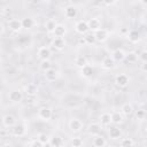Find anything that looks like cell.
Segmentation results:
<instances>
[{
  "mask_svg": "<svg viewBox=\"0 0 147 147\" xmlns=\"http://www.w3.org/2000/svg\"><path fill=\"white\" fill-rule=\"evenodd\" d=\"M146 131H147V126H146Z\"/></svg>",
  "mask_w": 147,
  "mask_h": 147,
  "instance_id": "obj_47",
  "label": "cell"
},
{
  "mask_svg": "<svg viewBox=\"0 0 147 147\" xmlns=\"http://www.w3.org/2000/svg\"><path fill=\"white\" fill-rule=\"evenodd\" d=\"M70 145L72 146V147H80V146H83V140L80 139V138H72L71 139V141H70Z\"/></svg>",
  "mask_w": 147,
  "mask_h": 147,
  "instance_id": "obj_35",
  "label": "cell"
},
{
  "mask_svg": "<svg viewBox=\"0 0 147 147\" xmlns=\"http://www.w3.org/2000/svg\"><path fill=\"white\" fill-rule=\"evenodd\" d=\"M125 60L129 62V63H134L137 60H138V54L134 53V52H129L125 56Z\"/></svg>",
  "mask_w": 147,
  "mask_h": 147,
  "instance_id": "obj_31",
  "label": "cell"
},
{
  "mask_svg": "<svg viewBox=\"0 0 147 147\" xmlns=\"http://www.w3.org/2000/svg\"><path fill=\"white\" fill-rule=\"evenodd\" d=\"M121 32H122V33H123V34H124V33H129V30H127V29H125V28H124V29H122V30H121Z\"/></svg>",
  "mask_w": 147,
  "mask_h": 147,
  "instance_id": "obj_45",
  "label": "cell"
},
{
  "mask_svg": "<svg viewBox=\"0 0 147 147\" xmlns=\"http://www.w3.org/2000/svg\"><path fill=\"white\" fill-rule=\"evenodd\" d=\"M87 132L91 134V136H96V134H100L101 132V125L98 124V123H91L88 126H87Z\"/></svg>",
  "mask_w": 147,
  "mask_h": 147,
  "instance_id": "obj_17",
  "label": "cell"
},
{
  "mask_svg": "<svg viewBox=\"0 0 147 147\" xmlns=\"http://www.w3.org/2000/svg\"><path fill=\"white\" fill-rule=\"evenodd\" d=\"M115 83H116V85L119 86V87H126V86L129 85V83H130V78H129V76L125 75V74H119V75L116 76Z\"/></svg>",
  "mask_w": 147,
  "mask_h": 147,
  "instance_id": "obj_5",
  "label": "cell"
},
{
  "mask_svg": "<svg viewBox=\"0 0 147 147\" xmlns=\"http://www.w3.org/2000/svg\"><path fill=\"white\" fill-rule=\"evenodd\" d=\"M125 56H126V53H124V51H122L119 48L115 49L111 53V57H113V60L115 62H122V61H124L125 60Z\"/></svg>",
  "mask_w": 147,
  "mask_h": 147,
  "instance_id": "obj_13",
  "label": "cell"
},
{
  "mask_svg": "<svg viewBox=\"0 0 147 147\" xmlns=\"http://www.w3.org/2000/svg\"><path fill=\"white\" fill-rule=\"evenodd\" d=\"M100 122H101V125H103V126L110 125V123H113V122H111V114H109V113H103V114H101V116H100Z\"/></svg>",
  "mask_w": 147,
  "mask_h": 147,
  "instance_id": "obj_24",
  "label": "cell"
},
{
  "mask_svg": "<svg viewBox=\"0 0 147 147\" xmlns=\"http://www.w3.org/2000/svg\"><path fill=\"white\" fill-rule=\"evenodd\" d=\"M102 2L106 5V6H113L117 2V0H102Z\"/></svg>",
  "mask_w": 147,
  "mask_h": 147,
  "instance_id": "obj_40",
  "label": "cell"
},
{
  "mask_svg": "<svg viewBox=\"0 0 147 147\" xmlns=\"http://www.w3.org/2000/svg\"><path fill=\"white\" fill-rule=\"evenodd\" d=\"M123 114H122V111L119 113V111H113L111 113V122L114 123V124H116V125H118V124H122L123 123Z\"/></svg>",
  "mask_w": 147,
  "mask_h": 147,
  "instance_id": "obj_22",
  "label": "cell"
},
{
  "mask_svg": "<svg viewBox=\"0 0 147 147\" xmlns=\"http://www.w3.org/2000/svg\"><path fill=\"white\" fill-rule=\"evenodd\" d=\"M56 25H57V23H56V21H55V20H53V18L47 20V21H46V23H45V28H46L47 32H49V33H53V31L55 30Z\"/></svg>",
  "mask_w": 147,
  "mask_h": 147,
  "instance_id": "obj_25",
  "label": "cell"
},
{
  "mask_svg": "<svg viewBox=\"0 0 147 147\" xmlns=\"http://www.w3.org/2000/svg\"><path fill=\"white\" fill-rule=\"evenodd\" d=\"M25 92H26L28 95H31V96L34 95L37 93V86H36V84H33V83L28 84L26 87H25Z\"/></svg>",
  "mask_w": 147,
  "mask_h": 147,
  "instance_id": "obj_30",
  "label": "cell"
},
{
  "mask_svg": "<svg viewBox=\"0 0 147 147\" xmlns=\"http://www.w3.org/2000/svg\"><path fill=\"white\" fill-rule=\"evenodd\" d=\"M140 69H141V71L147 72V62H142V64L140 65Z\"/></svg>",
  "mask_w": 147,
  "mask_h": 147,
  "instance_id": "obj_41",
  "label": "cell"
},
{
  "mask_svg": "<svg viewBox=\"0 0 147 147\" xmlns=\"http://www.w3.org/2000/svg\"><path fill=\"white\" fill-rule=\"evenodd\" d=\"M85 39H86V42L87 44H93L94 41H96L95 39V34L94 33H85Z\"/></svg>",
  "mask_w": 147,
  "mask_h": 147,
  "instance_id": "obj_36",
  "label": "cell"
},
{
  "mask_svg": "<svg viewBox=\"0 0 147 147\" xmlns=\"http://www.w3.org/2000/svg\"><path fill=\"white\" fill-rule=\"evenodd\" d=\"M121 111H122V114H123L124 116L129 117V116H131V115L133 114L134 109H133V106H132L131 103L126 102V103H124V105L121 107Z\"/></svg>",
  "mask_w": 147,
  "mask_h": 147,
  "instance_id": "obj_20",
  "label": "cell"
},
{
  "mask_svg": "<svg viewBox=\"0 0 147 147\" xmlns=\"http://www.w3.org/2000/svg\"><path fill=\"white\" fill-rule=\"evenodd\" d=\"M93 67L91 65V64H86V65H84L83 68H80V75L84 77V78H88V77H91L92 75H93Z\"/></svg>",
  "mask_w": 147,
  "mask_h": 147,
  "instance_id": "obj_19",
  "label": "cell"
},
{
  "mask_svg": "<svg viewBox=\"0 0 147 147\" xmlns=\"http://www.w3.org/2000/svg\"><path fill=\"white\" fill-rule=\"evenodd\" d=\"M121 146H133L136 145V141L132 139V138H123L119 142Z\"/></svg>",
  "mask_w": 147,
  "mask_h": 147,
  "instance_id": "obj_33",
  "label": "cell"
},
{
  "mask_svg": "<svg viewBox=\"0 0 147 147\" xmlns=\"http://www.w3.org/2000/svg\"><path fill=\"white\" fill-rule=\"evenodd\" d=\"M38 116L40 119L45 121V122H48L51 121L52 116H53V113H52V109L48 108V107H41L39 110H38Z\"/></svg>",
  "mask_w": 147,
  "mask_h": 147,
  "instance_id": "obj_1",
  "label": "cell"
},
{
  "mask_svg": "<svg viewBox=\"0 0 147 147\" xmlns=\"http://www.w3.org/2000/svg\"><path fill=\"white\" fill-rule=\"evenodd\" d=\"M69 129L72 132H80L83 130V123L78 118H71L69 122Z\"/></svg>",
  "mask_w": 147,
  "mask_h": 147,
  "instance_id": "obj_7",
  "label": "cell"
},
{
  "mask_svg": "<svg viewBox=\"0 0 147 147\" xmlns=\"http://www.w3.org/2000/svg\"><path fill=\"white\" fill-rule=\"evenodd\" d=\"M127 38H129V40H130L131 42H138L139 39H140V34H139L138 31L132 30V31H129V33H127Z\"/></svg>",
  "mask_w": 147,
  "mask_h": 147,
  "instance_id": "obj_26",
  "label": "cell"
},
{
  "mask_svg": "<svg viewBox=\"0 0 147 147\" xmlns=\"http://www.w3.org/2000/svg\"><path fill=\"white\" fill-rule=\"evenodd\" d=\"M30 3H32V5H38V3H40L41 2V0H28Z\"/></svg>",
  "mask_w": 147,
  "mask_h": 147,
  "instance_id": "obj_42",
  "label": "cell"
},
{
  "mask_svg": "<svg viewBox=\"0 0 147 147\" xmlns=\"http://www.w3.org/2000/svg\"><path fill=\"white\" fill-rule=\"evenodd\" d=\"M145 117H146V111L144 110V109H138L137 111H136V118L137 119H145Z\"/></svg>",
  "mask_w": 147,
  "mask_h": 147,
  "instance_id": "obj_37",
  "label": "cell"
},
{
  "mask_svg": "<svg viewBox=\"0 0 147 147\" xmlns=\"http://www.w3.org/2000/svg\"><path fill=\"white\" fill-rule=\"evenodd\" d=\"M93 145H94L95 147H103V146L107 145V140H106V138H105L103 136L96 134V136H94V138H93Z\"/></svg>",
  "mask_w": 147,
  "mask_h": 147,
  "instance_id": "obj_21",
  "label": "cell"
},
{
  "mask_svg": "<svg viewBox=\"0 0 147 147\" xmlns=\"http://www.w3.org/2000/svg\"><path fill=\"white\" fill-rule=\"evenodd\" d=\"M51 55H52V52H51L49 47H47V46H42V47H40V48L38 49V57H39L41 61H44V60H49Z\"/></svg>",
  "mask_w": 147,
  "mask_h": 147,
  "instance_id": "obj_9",
  "label": "cell"
},
{
  "mask_svg": "<svg viewBox=\"0 0 147 147\" xmlns=\"http://www.w3.org/2000/svg\"><path fill=\"white\" fill-rule=\"evenodd\" d=\"M77 15H78V10H77L76 7H74V6H68V7L64 8V16H65L67 18H70V20H71V18H76Z\"/></svg>",
  "mask_w": 147,
  "mask_h": 147,
  "instance_id": "obj_14",
  "label": "cell"
},
{
  "mask_svg": "<svg viewBox=\"0 0 147 147\" xmlns=\"http://www.w3.org/2000/svg\"><path fill=\"white\" fill-rule=\"evenodd\" d=\"M139 1H140V3H142V5L147 6V0H139Z\"/></svg>",
  "mask_w": 147,
  "mask_h": 147,
  "instance_id": "obj_46",
  "label": "cell"
},
{
  "mask_svg": "<svg viewBox=\"0 0 147 147\" xmlns=\"http://www.w3.org/2000/svg\"><path fill=\"white\" fill-rule=\"evenodd\" d=\"M52 46L56 49V51H62L65 46V41L63 38H60V37H55L52 41Z\"/></svg>",
  "mask_w": 147,
  "mask_h": 147,
  "instance_id": "obj_16",
  "label": "cell"
},
{
  "mask_svg": "<svg viewBox=\"0 0 147 147\" xmlns=\"http://www.w3.org/2000/svg\"><path fill=\"white\" fill-rule=\"evenodd\" d=\"M114 65H115V61L113 60L111 56L105 57V59L102 60V62H101V67H102L103 69H111V68H114Z\"/></svg>",
  "mask_w": 147,
  "mask_h": 147,
  "instance_id": "obj_23",
  "label": "cell"
},
{
  "mask_svg": "<svg viewBox=\"0 0 147 147\" xmlns=\"http://www.w3.org/2000/svg\"><path fill=\"white\" fill-rule=\"evenodd\" d=\"M8 28H9L11 31H14V32L21 31V29L23 28V25H22V20H18V18H11V20H9V22H8Z\"/></svg>",
  "mask_w": 147,
  "mask_h": 147,
  "instance_id": "obj_8",
  "label": "cell"
},
{
  "mask_svg": "<svg viewBox=\"0 0 147 147\" xmlns=\"http://www.w3.org/2000/svg\"><path fill=\"white\" fill-rule=\"evenodd\" d=\"M63 144L64 142H63L62 138H60V137H52L49 140V146H52V147H60Z\"/></svg>",
  "mask_w": 147,
  "mask_h": 147,
  "instance_id": "obj_28",
  "label": "cell"
},
{
  "mask_svg": "<svg viewBox=\"0 0 147 147\" xmlns=\"http://www.w3.org/2000/svg\"><path fill=\"white\" fill-rule=\"evenodd\" d=\"M75 64H76L77 67H79V68H83L84 65L87 64V59H86L84 55H78V56H76V59H75Z\"/></svg>",
  "mask_w": 147,
  "mask_h": 147,
  "instance_id": "obj_27",
  "label": "cell"
},
{
  "mask_svg": "<svg viewBox=\"0 0 147 147\" xmlns=\"http://www.w3.org/2000/svg\"><path fill=\"white\" fill-rule=\"evenodd\" d=\"M29 145L30 146H33V147H41V146H44V144L37 138V139H34V140H32L31 142H29Z\"/></svg>",
  "mask_w": 147,
  "mask_h": 147,
  "instance_id": "obj_38",
  "label": "cell"
},
{
  "mask_svg": "<svg viewBox=\"0 0 147 147\" xmlns=\"http://www.w3.org/2000/svg\"><path fill=\"white\" fill-rule=\"evenodd\" d=\"M37 138L44 144V146H45V145H49V140H51V138H49L46 133H39V134L37 136Z\"/></svg>",
  "mask_w": 147,
  "mask_h": 147,
  "instance_id": "obj_32",
  "label": "cell"
},
{
  "mask_svg": "<svg viewBox=\"0 0 147 147\" xmlns=\"http://www.w3.org/2000/svg\"><path fill=\"white\" fill-rule=\"evenodd\" d=\"M0 26H1V34H3L5 33V24H3V22H1V24H0Z\"/></svg>",
  "mask_w": 147,
  "mask_h": 147,
  "instance_id": "obj_44",
  "label": "cell"
},
{
  "mask_svg": "<svg viewBox=\"0 0 147 147\" xmlns=\"http://www.w3.org/2000/svg\"><path fill=\"white\" fill-rule=\"evenodd\" d=\"M23 99V93L21 90H13L8 93V100L13 103H17L21 102Z\"/></svg>",
  "mask_w": 147,
  "mask_h": 147,
  "instance_id": "obj_2",
  "label": "cell"
},
{
  "mask_svg": "<svg viewBox=\"0 0 147 147\" xmlns=\"http://www.w3.org/2000/svg\"><path fill=\"white\" fill-rule=\"evenodd\" d=\"M52 68V64H51V62H49V60H44V61H41V63H40V70L41 71H47L48 69H51Z\"/></svg>",
  "mask_w": 147,
  "mask_h": 147,
  "instance_id": "obj_34",
  "label": "cell"
},
{
  "mask_svg": "<svg viewBox=\"0 0 147 147\" xmlns=\"http://www.w3.org/2000/svg\"><path fill=\"white\" fill-rule=\"evenodd\" d=\"M87 23H88V28H90V30H91L92 32H95V31H98L99 29H101V21H100L98 17H92V18H90V20L87 21Z\"/></svg>",
  "mask_w": 147,
  "mask_h": 147,
  "instance_id": "obj_10",
  "label": "cell"
},
{
  "mask_svg": "<svg viewBox=\"0 0 147 147\" xmlns=\"http://www.w3.org/2000/svg\"><path fill=\"white\" fill-rule=\"evenodd\" d=\"M79 44H87L85 37H80V38H79Z\"/></svg>",
  "mask_w": 147,
  "mask_h": 147,
  "instance_id": "obj_43",
  "label": "cell"
},
{
  "mask_svg": "<svg viewBox=\"0 0 147 147\" xmlns=\"http://www.w3.org/2000/svg\"><path fill=\"white\" fill-rule=\"evenodd\" d=\"M22 25H23L24 29H31L34 25V21L31 17H24L22 20Z\"/></svg>",
  "mask_w": 147,
  "mask_h": 147,
  "instance_id": "obj_29",
  "label": "cell"
},
{
  "mask_svg": "<svg viewBox=\"0 0 147 147\" xmlns=\"http://www.w3.org/2000/svg\"><path fill=\"white\" fill-rule=\"evenodd\" d=\"M108 134H109V138L113 139V140H117L119 138H122V130L117 126H111L108 131Z\"/></svg>",
  "mask_w": 147,
  "mask_h": 147,
  "instance_id": "obj_12",
  "label": "cell"
},
{
  "mask_svg": "<svg viewBox=\"0 0 147 147\" xmlns=\"http://www.w3.org/2000/svg\"><path fill=\"white\" fill-rule=\"evenodd\" d=\"M94 34H95L96 41H99V42H105V41L108 40V38H109V32H108V30L102 29V28L99 29L98 31H95Z\"/></svg>",
  "mask_w": 147,
  "mask_h": 147,
  "instance_id": "obj_6",
  "label": "cell"
},
{
  "mask_svg": "<svg viewBox=\"0 0 147 147\" xmlns=\"http://www.w3.org/2000/svg\"><path fill=\"white\" fill-rule=\"evenodd\" d=\"M16 124V119H15V117L13 116V115H10V114H7V115H5L3 117H2V125L5 126V127H13L14 125Z\"/></svg>",
  "mask_w": 147,
  "mask_h": 147,
  "instance_id": "obj_11",
  "label": "cell"
},
{
  "mask_svg": "<svg viewBox=\"0 0 147 147\" xmlns=\"http://www.w3.org/2000/svg\"><path fill=\"white\" fill-rule=\"evenodd\" d=\"M139 59L141 60V62H147V51H142L139 54Z\"/></svg>",
  "mask_w": 147,
  "mask_h": 147,
  "instance_id": "obj_39",
  "label": "cell"
},
{
  "mask_svg": "<svg viewBox=\"0 0 147 147\" xmlns=\"http://www.w3.org/2000/svg\"><path fill=\"white\" fill-rule=\"evenodd\" d=\"M65 33H67V28L63 24H57L55 30L53 31L54 37H60V38H63L65 36Z\"/></svg>",
  "mask_w": 147,
  "mask_h": 147,
  "instance_id": "obj_18",
  "label": "cell"
},
{
  "mask_svg": "<svg viewBox=\"0 0 147 147\" xmlns=\"http://www.w3.org/2000/svg\"><path fill=\"white\" fill-rule=\"evenodd\" d=\"M44 76H45V79H46L47 82H55V80L57 79L59 74H57V71H56L55 69L51 68V69H48L47 71H45Z\"/></svg>",
  "mask_w": 147,
  "mask_h": 147,
  "instance_id": "obj_15",
  "label": "cell"
},
{
  "mask_svg": "<svg viewBox=\"0 0 147 147\" xmlns=\"http://www.w3.org/2000/svg\"><path fill=\"white\" fill-rule=\"evenodd\" d=\"M75 30L77 33L79 34H85L88 32L90 28H88V23L86 21H78L76 24H75Z\"/></svg>",
  "mask_w": 147,
  "mask_h": 147,
  "instance_id": "obj_4",
  "label": "cell"
},
{
  "mask_svg": "<svg viewBox=\"0 0 147 147\" xmlns=\"http://www.w3.org/2000/svg\"><path fill=\"white\" fill-rule=\"evenodd\" d=\"M11 133L14 137H23L26 133V126L24 124H15L11 127Z\"/></svg>",
  "mask_w": 147,
  "mask_h": 147,
  "instance_id": "obj_3",
  "label": "cell"
}]
</instances>
